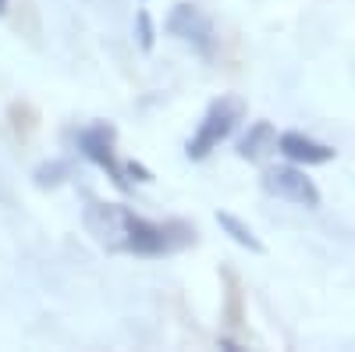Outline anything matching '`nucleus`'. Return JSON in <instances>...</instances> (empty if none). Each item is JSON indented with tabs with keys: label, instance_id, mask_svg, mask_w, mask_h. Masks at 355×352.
<instances>
[{
	"label": "nucleus",
	"instance_id": "f257e3e1",
	"mask_svg": "<svg viewBox=\"0 0 355 352\" xmlns=\"http://www.w3.org/2000/svg\"><path fill=\"white\" fill-rule=\"evenodd\" d=\"M85 228L93 231V239L114 253H135V256H164L185 249L196 231L185 224H153L125 207L114 203H93L85 210Z\"/></svg>",
	"mask_w": 355,
	"mask_h": 352
},
{
	"label": "nucleus",
	"instance_id": "f03ea898",
	"mask_svg": "<svg viewBox=\"0 0 355 352\" xmlns=\"http://www.w3.org/2000/svg\"><path fill=\"white\" fill-rule=\"evenodd\" d=\"M239 117H242V103L239 100H217L210 110H206V117L199 121V132L189 139L185 146V153L189 160H202V157H210L217 146L234 132V125H239Z\"/></svg>",
	"mask_w": 355,
	"mask_h": 352
},
{
	"label": "nucleus",
	"instance_id": "7ed1b4c3",
	"mask_svg": "<svg viewBox=\"0 0 355 352\" xmlns=\"http://www.w3.org/2000/svg\"><path fill=\"white\" fill-rule=\"evenodd\" d=\"M263 189L270 196H277V199L295 203V207H306V210L320 207V189L313 185V178H306V171H299V167H270V171H263Z\"/></svg>",
	"mask_w": 355,
	"mask_h": 352
},
{
	"label": "nucleus",
	"instance_id": "20e7f679",
	"mask_svg": "<svg viewBox=\"0 0 355 352\" xmlns=\"http://www.w3.org/2000/svg\"><path fill=\"white\" fill-rule=\"evenodd\" d=\"M78 150L93 160L96 167H103L107 178H110L117 189H132V182L125 178V167L117 164V157H114V132H110L107 125H93V128L78 132Z\"/></svg>",
	"mask_w": 355,
	"mask_h": 352
},
{
	"label": "nucleus",
	"instance_id": "39448f33",
	"mask_svg": "<svg viewBox=\"0 0 355 352\" xmlns=\"http://www.w3.org/2000/svg\"><path fill=\"white\" fill-rule=\"evenodd\" d=\"M167 33L182 43H192L196 50H210L214 47V22L206 18L196 4H174L167 15Z\"/></svg>",
	"mask_w": 355,
	"mask_h": 352
},
{
	"label": "nucleus",
	"instance_id": "423d86ee",
	"mask_svg": "<svg viewBox=\"0 0 355 352\" xmlns=\"http://www.w3.org/2000/svg\"><path fill=\"white\" fill-rule=\"evenodd\" d=\"M277 150L288 157V160H299V164H327L334 157L331 146H323V142H313L309 135L302 132H284L277 139Z\"/></svg>",
	"mask_w": 355,
	"mask_h": 352
},
{
	"label": "nucleus",
	"instance_id": "0eeeda50",
	"mask_svg": "<svg viewBox=\"0 0 355 352\" xmlns=\"http://www.w3.org/2000/svg\"><path fill=\"white\" fill-rule=\"evenodd\" d=\"M270 150H277V135H274L270 121H256V125L249 128V135L242 139V146H239V157L259 160L263 153H270Z\"/></svg>",
	"mask_w": 355,
	"mask_h": 352
},
{
	"label": "nucleus",
	"instance_id": "6e6552de",
	"mask_svg": "<svg viewBox=\"0 0 355 352\" xmlns=\"http://www.w3.org/2000/svg\"><path fill=\"white\" fill-rule=\"evenodd\" d=\"M217 224H220V228H224V231H227L239 246H245V249H252V253H263V242L252 235V228H249V224H242L234 214H217Z\"/></svg>",
	"mask_w": 355,
	"mask_h": 352
},
{
	"label": "nucleus",
	"instance_id": "1a4fd4ad",
	"mask_svg": "<svg viewBox=\"0 0 355 352\" xmlns=\"http://www.w3.org/2000/svg\"><path fill=\"white\" fill-rule=\"evenodd\" d=\"M135 33H139V47L142 50L153 47V22H150V15H146V11L135 15Z\"/></svg>",
	"mask_w": 355,
	"mask_h": 352
},
{
	"label": "nucleus",
	"instance_id": "9d476101",
	"mask_svg": "<svg viewBox=\"0 0 355 352\" xmlns=\"http://www.w3.org/2000/svg\"><path fill=\"white\" fill-rule=\"evenodd\" d=\"M61 174H68L64 164H46V167L36 171V182H40V185H57V182H61Z\"/></svg>",
	"mask_w": 355,
	"mask_h": 352
},
{
	"label": "nucleus",
	"instance_id": "9b49d317",
	"mask_svg": "<svg viewBox=\"0 0 355 352\" xmlns=\"http://www.w3.org/2000/svg\"><path fill=\"white\" fill-rule=\"evenodd\" d=\"M128 174H135V182H153V174L146 167H139V164H125V178H128Z\"/></svg>",
	"mask_w": 355,
	"mask_h": 352
},
{
	"label": "nucleus",
	"instance_id": "f8f14e48",
	"mask_svg": "<svg viewBox=\"0 0 355 352\" xmlns=\"http://www.w3.org/2000/svg\"><path fill=\"white\" fill-rule=\"evenodd\" d=\"M8 11V0H0V15H4Z\"/></svg>",
	"mask_w": 355,
	"mask_h": 352
}]
</instances>
